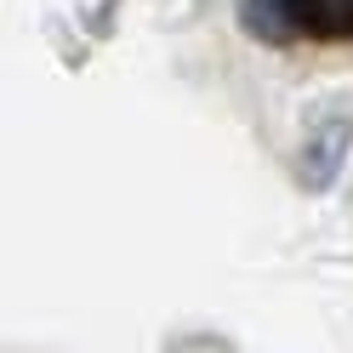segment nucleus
<instances>
[{"mask_svg": "<svg viewBox=\"0 0 353 353\" xmlns=\"http://www.w3.org/2000/svg\"><path fill=\"white\" fill-rule=\"evenodd\" d=\"M296 17V34L314 40H353V0H285Z\"/></svg>", "mask_w": 353, "mask_h": 353, "instance_id": "f03ea898", "label": "nucleus"}, {"mask_svg": "<svg viewBox=\"0 0 353 353\" xmlns=\"http://www.w3.org/2000/svg\"><path fill=\"white\" fill-rule=\"evenodd\" d=\"M239 23H245L251 40H262V46H285V40H296V17L285 0H245L239 6Z\"/></svg>", "mask_w": 353, "mask_h": 353, "instance_id": "7ed1b4c3", "label": "nucleus"}, {"mask_svg": "<svg viewBox=\"0 0 353 353\" xmlns=\"http://www.w3.org/2000/svg\"><path fill=\"white\" fill-rule=\"evenodd\" d=\"M347 148H353V120H347V114L319 120V125H314V137H307V148H302V188L325 194L330 183H336V171H342V160H347Z\"/></svg>", "mask_w": 353, "mask_h": 353, "instance_id": "f257e3e1", "label": "nucleus"}]
</instances>
